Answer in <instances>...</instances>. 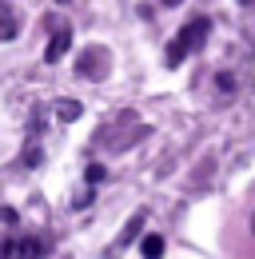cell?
<instances>
[{"label":"cell","instance_id":"1","mask_svg":"<svg viewBox=\"0 0 255 259\" xmlns=\"http://www.w3.org/2000/svg\"><path fill=\"white\" fill-rule=\"evenodd\" d=\"M207 32H211V20H207V16H191L188 24L167 40V56H163L167 68H180L191 52H199V48L207 44Z\"/></svg>","mask_w":255,"mask_h":259},{"label":"cell","instance_id":"2","mask_svg":"<svg viewBox=\"0 0 255 259\" xmlns=\"http://www.w3.org/2000/svg\"><path fill=\"white\" fill-rule=\"evenodd\" d=\"M52 251V243L44 235H16L0 243V259H44Z\"/></svg>","mask_w":255,"mask_h":259},{"label":"cell","instance_id":"3","mask_svg":"<svg viewBox=\"0 0 255 259\" xmlns=\"http://www.w3.org/2000/svg\"><path fill=\"white\" fill-rule=\"evenodd\" d=\"M68 44H72V32H68V28H56V36H52V44L44 48V60H48V64H56V60H64V52H68Z\"/></svg>","mask_w":255,"mask_h":259},{"label":"cell","instance_id":"4","mask_svg":"<svg viewBox=\"0 0 255 259\" xmlns=\"http://www.w3.org/2000/svg\"><path fill=\"white\" fill-rule=\"evenodd\" d=\"M104 64H108V60H104V52H100V48H92L88 56H80V72H84V76H100Z\"/></svg>","mask_w":255,"mask_h":259},{"label":"cell","instance_id":"5","mask_svg":"<svg viewBox=\"0 0 255 259\" xmlns=\"http://www.w3.org/2000/svg\"><path fill=\"white\" fill-rule=\"evenodd\" d=\"M16 36V16L8 4H0V40H12Z\"/></svg>","mask_w":255,"mask_h":259},{"label":"cell","instance_id":"6","mask_svg":"<svg viewBox=\"0 0 255 259\" xmlns=\"http://www.w3.org/2000/svg\"><path fill=\"white\" fill-rule=\"evenodd\" d=\"M80 112H84V108H80L76 100H60V104H56V116H60L64 124H72V120H80Z\"/></svg>","mask_w":255,"mask_h":259},{"label":"cell","instance_id":"7","mask_svg":"<svg viewBox=\"0 0 255 259\" xmlns=\"http://www.w3.org/2000/svg\"><path fill=\"white\" fill-rule=\"evenodd\" d=\"M140 251H144V259H159L163 255V239H159V235H144Z\"/></svg>","mask_w":255,"mask_h":259},{"label":"cell","instance_id":"8","mask_svg":"<svg viewBox=\"0 0 255 259\" xmlns=\"http://www.w3.org/2000/svg\"><path fill=\"white\" fill-rule=\"evenodd\" d=\"M216 88H220L223 96H231V92H235V76H231V72H220V76H216Z\"/></svg>","mask_w":255,"mask_h":259},{"label":"cell","instance_id":"9","mask_svg":"<svg viewBox=\"0 0 255 259\" xmlns=\"http://www.w3.org/2000/svg\"><path fill=\"white\" fill-rule=\"evenodd\" d=\"M140 227H144V215H136V220H132V224L124 227V235H120V243H132V235H136Z\"/></svg>","mask_w":255,"mask_h":259},{"label":"cell","instance_id":"10","mask_svg":"<svg viewBox=\"0 0 255 259\" xmlns=\"http://www.w3.org/2000/svg\"><path fill=\"white\" fill-rule=\"evenodd\" d=\"M100 180H104V167L92 163V167H88V184H100Z\"/></svg>","mask_w":255,"mask_h":259},{"label":"cell","instance_id":"11","mask_svg":"<svg viewBox=\"0 0 255 259\" xmlns=\"http://www.w3.org/2000/svg\"><path fill=\"white\" fill-rule=\"evenodd\" d=\"M159 4H167V8H176V4H184V0H159Z\"/></svg>","mask_w":255,"mask_h":259},{"label":"cell","instance_id":"12","mask_svg":"<svg viewBox=\"0 0 255 259\" xmlns=\"http://www.w3.org/2000/svg\"><path fill=\"white\" fill-rule=\"evenodd\" d=\"M251 231H255V215H251Z\"/></svg>","mask_w":255,"mask_h":259}]
</instances>
